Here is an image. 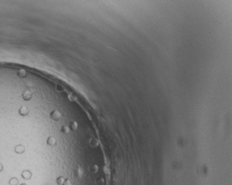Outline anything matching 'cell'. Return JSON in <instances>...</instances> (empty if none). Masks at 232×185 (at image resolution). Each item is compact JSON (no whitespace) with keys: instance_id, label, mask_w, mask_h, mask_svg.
Wrapping results in <instances>:
<instances>
[{"instance_id":"cell-1","label":"cell","mask_w":232,"mask_h":185,"mask_svg":"<svg viewBox=\"0 0 232 185\" xmlns=\"http://www.w3.org/2000/svg\"><path fill=\"white\" fill-rule=\"evenodd\" d=\"M50 116L51 117V119L54 120V121H59V119H60V117H61V113L59 112L58 110H54L51 112L50 114Z\"/></svg>"},{"instance_id":"cell-2","label":"cell","mask_w":232,"mask_h":185,"mask_svg":"<svg viewBox=\"0 0 232 185\" xmlns=\"http://www.w3.org/2000/svg\"><path fill=\"white\" fill-rule=\"evenodd\" d=\"M14 151L16 154H23L24 151H25V147L24 146L21 145V144H19V145H16L14 148Z\"/></svg>"},{"instance_id":"cell-3","label":"cell","mask_w":232,"mask_h":185,"mask_svg":"<svg viewBox=\"0 0 232 185\" xmlns=\"http://www.w3.org/2000/svg\"><path fill=\"white\" fill-rule=\"evenodd\" d=\"M21 176L25 179H30L32 177V173L29 170H24L21 173Z\"/></svg>"},{"instance_id":"cell-4","label":"cell","mask_w":232,"mask_h":185,"mask_svg":"<svg viewBox=\"0 0 232 185\" xmlns=\"http://www.w3.org/2000/svg\"><path fill=\"white\" fill-rule=\"evenodd\" d=\"M82 169L80 167H78L76 168V170L75 171V175L76 176V178H82Z\"/></svg>"},{"instance_id":"cell-5","label":"cell","mask_w":232,"mask_h":185,"mask_svg":"<svg viewBox=\"0 0 232 185\" xmlns=\"http://www.w3.org/2000/svg\"><path fill=\"white\" fill-rule=\"evenodd\" d=\"M57 143V140L55 138L52 137H49L47 140V144L49 146H54Z\"/></svg>"},{"instance_id":"cell-6","label":"cell","mask_w":232,"mask_h":185,"mask_svg":"<svg viewBox=\"0 0 232 185\" xmlns=\"http://www.w3.org/2000/svg\"><path fill=\"white\" fill-rule=\"evenodd\" d=\"M78 128V123H77L76 121H72L70 123V127L69 129H71L72 131H76Z\"/></svg>"},{"instance_id":"cell-7","label":"cell","mask_w":232,"mask_h":185,"mask_svg":"<svg viewBox=\"0 0 232 185\" xmlns=\"http://www.w3.org/2000/svg\"><path fill=\"white\" fill-rule=\"evenodd\" d=\"M65 179L63 177V176H59V177L57 179L56 181L58 185H63L65 182Z\"/></svg>"},{"instance_id":"cell-8","label":"cell","mask_w":232,"mask_h":185,"mask_svg":"<svg viewBox=\"0 0 232 185\" xmlns=\"http://www.w3.org/2000/svg\"><path fill=\"white\" fill-rule=\"evenodd\" d=\"M89 170H90V171L91 173H96V172L98 171L99 167H98V166L96 165H91V166L90 167Z\"/></svg>"},{"instance_id":"cell-9","label":"cell","mask_w":232,"mask_h":185,"mask_svg":"<svg viewBox=\"0 0 232 185\" xmlns=\"http://www.w3.org/2000/svg\"><path fill=\"white\" fill-rule=\"evenodd\" d=\"M60 130H61V131L63 133H65V134H68V132L70 131V129L68 127H63Z\"/></svg>"},{"instance_id":"cell-10","label":"cell","mask_w":232,"mask_h":185,"mask_svg":"<svg viewBox=\"0 0 232 185\" xmlns=\"http://www.w3.org/2000/svg\"><path fill=\"white\" fill-rule=\"evenodd\" d=\"M18 183H19V181L16 178H13V179H10V185H17V184H18Z\"/></svg>"},{"instance_id":"cell-11","label":"cell","mask_w":232,"mask_h":185,"mask_svg":"<svg viewBox=\"0 0 232 185\" xmlns=\"http://www.w3.org/2000/svg\"><path fill=\"white\" fill-rule=\"evenodd\" d=\"M63 185H72V184H71V181L69 179H66L65 180V182H64V184Z\"/></svg>"},{"instance_id":"cell-12","label":"cell","mask_w":232,"mask_h":185,"mask_svg":"<svg viewBox=\"0 0 232 185\" xmlns=\"http://www.w3.org/2000/svg\"><path fill=\"white\" fill-rule=\"evenodd\" d=\"M2 170H3V165L2 163H0V172H1Z\"/></svg>"},{"instance_id":"cell-13","label":"cell","mask_w":232,"mask_h":185,"mask_svg":"<svg viewBox=\"0 0 232 185\" xmlns=\"http://www.w3.org/2000/svg\"><path fill=\"white\" fill-rule=\"evenodd\" d=\"M21 185H27V184H21Z\"/></svg>"}]
</instances>
